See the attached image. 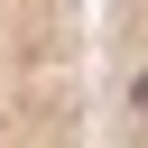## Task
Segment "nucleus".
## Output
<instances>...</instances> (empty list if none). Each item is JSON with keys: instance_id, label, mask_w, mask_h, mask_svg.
<instances>
[{"instance_id": "f257e3e1", "label": "nucleus", "mask_w": 148, "mask_h": 148, "mask_svg": "<svg viewBox=\"0 0 148 148\" xmlns=\"http://www.w3.org/2000/svg\"><path fill=\"white\" fill-rule=\"evenodd\" d=\"M92 111V0H0V148L83 139Z\"/></svg>"}, {"instance_id": "f03ea898", "label": "nucleus", "mask_w": 148, "mask_h": 148, "mask_svg": "<svg viewBox=\"0 0 148 148\" xmlns=\"http://www.w3.org/2000/svg\"><path fill=\"white\" fill-rule=\"evenodd\" d=\"M92 111L120 139H148V0H92Z\"/></svg>"}]
</instances>
